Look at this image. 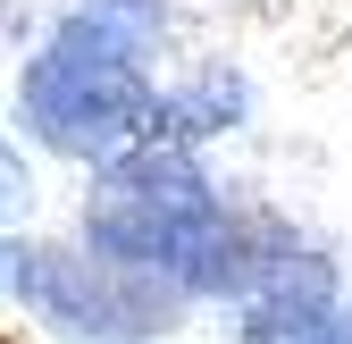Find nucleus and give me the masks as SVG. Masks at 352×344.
I'll return each instance as SVG.
<instances>
[{
  "instance_id": "1",
  "label": "nucleus",
  "mask_w": 352,
  "mask_h": 344,
  "mask_svg": "<svg viewBox=\"0 0 352 344\" xmlns=\"http://www.w3.org/2000/svg\"><path fill=\"white\" fill-rule=\"evenodd\" d=\"M0 344H17V336H9V327H0Z\"/></svg>"
}]
</instances>
